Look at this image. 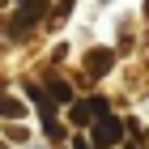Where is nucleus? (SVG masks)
I'll return each instance as SVG.
<instances>
[{"instance_id":"1","label":"nucleus","mask_w":149,"mask_h":149,"mask_svg":"<svg viewBox=\"0 0 149 149\" xmlns=\"http://www.w3.org/2000/svg\"><path fill=\"white\" fill-rule=\"evenodd\" d=\"M90 132H94V145H98V149H111V145H119V141H124V124H119L115 115L94 119V124H90Z\"/></svg>"},{"instance_id":"2","label":"nucleus","mask_w":149,"mask_h":149,"mask_svg":"<svg viewBox=\"0 0 149 149\" xmlns=\"http://www.w3.org/2000/svg\"><path fill=\"white\" fill-rule=\"evenodd\" d=\"M111 68H115V51H111V47H94L90 56H85V77L98 81V77H107Z\"/></svg>"},{"instance_id":"3","label":"nucleus","mask_w":149,"mask_h":149,"mask_svg":"<svg viewBox=\"0 0 149 149\" xmlns=\"http://www.w3.org/2000/svg\"><path fill=\"white\" fill-rule=\"evenodd\" d=\"M68 119L81 128V132H85V128L98 119V115H94V107H90V98H72V102H68Z\"/></svg>"},{"instance_id":"4","label":"nucleus","mask_w":149,"mask_h":149,"mask_svg":"<svg viewBox=\"0 0 149 149\" xmlns=\"http://www.w3.org/2000/svg\"><path fill=\"white\" fill-rule=\"evenodd\" d=\"M22 115H26V102L0 90V119H22Z\"/></svg>"},{"instance_id":"5","label":"nucleus","mask_w":149,"mask_h":149,"mask_svg":"<svg viewBox=\"0 0 149 149\" xmlns=\"http://www.w3.org/2000/svg\"><path fill=\"white\" fill-rule=\"evenodd\" d=\"M68 13H72V0H60L56 9H51V17H56V26H60V22H64V17H68Z\"/></svg>"},{"instance_id":"6","label":"nucleus","mask_w":149,"mask_h":149,"mask_svg":"<svg viewBox=\"0 0 149 149\" xmlns=\"http://www.w3.org/2000/svg\"><path fill=\"white\" fill-rule=\"evenodd\" d=\"M72 149H94V145H90L85 136H72Z\"/></svg>"},{"instance_id":"7","label":"nucleus","mask_w":149,"mask_h":149,"mask_svg":"<svg viewBox=\"0 0 149 149\" xmlns=\"http://www.w3.org/2000/svg\"><path fill=\"white\" fill-rule=\"evenodd\" d=\"M124 149H141V145H136V141H128V145H124Z\"/></svg>"}]
</instances>
